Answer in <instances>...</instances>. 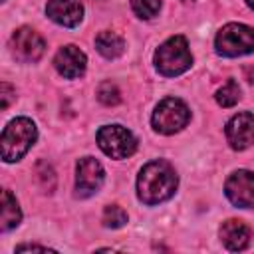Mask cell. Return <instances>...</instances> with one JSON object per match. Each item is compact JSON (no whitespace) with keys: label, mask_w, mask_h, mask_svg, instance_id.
<instances>
[{"label":"cell","mask_w":254,"mask_h":254,"mask_svg":"<svg viewBox=\"0 0 254 254\" xmlns=\"http://www.w3.org/2000/svg\"><path fill=\"white\" fill-rule=\"evenodd\" d=\"M192 65V54L185 36H173L155 52V67L165 77H177Z\"/></svg>","instance_id":"3957f363"},{"label":"cell","mask_w":254,"mask_h":254,"mask_svg":"<svg viewBox=\"0 0 254 254\" xmlns=\"http://www.w3.org/2000/svg\"><path fill=\"white\" fill-rule=\"evenodd\" d=\"M10 50H12V56L18 62H22V64H34V62H38L44 56L46 42H44V38L36 30L28 28V26H22V28H18L12 34V38H10Z\"/></svg>","instance_id":"52a82bcc"},{"label":"cell","mask_w":254,"mask_h":254,"mask_svg":"<svg viewBox=\"0 0 254 254\" xmlns=\"http://www.w3.org/2000/svg\"><path fill=\"white\" fill-rule=\"evenodd\" d=\"M97 99H99L103 105L111 107V105H117V103L121 101V93H119V89H117L115 83L103 81V83L97 87Z\"/></svg>","instance_id":"d6986e66"},{"label":"cell","mask_w":254,"mask_h":254,"mask_svg":"<svg viewBox=\"0 0 254 254\" xmlns=\"http://www.w3.org/2000/svg\"><path fill=\"white\" fill-rule=\"evenodd\" d=\"M218 234H220L222 244H224L228 250H232V252L244 250V248L250 244V238H252L250 228H248L242 220H236V218H230V220L222 222Z\"/></svg>","instance_id":"4fadbf2b"},{"label":"cell","mask_w":254,"mask_h":254,"mask_svg":"<svg viewBox=\"0 0 254 254\" xmlns=\"http://www.w3.org/2000/svg\"><path fill=\"white\" fill-rule=\"evenodd\" d=\"M38 131H36V123L28 117H16L12 119L4 131H2V159L6 163H16L20 161L28 149L36 143Z\"/></svg>","instance_id":"7a4b0ae2"},{"label":"cell","mask_w":254,"mask_h":254,"mask_svg":"<svg viewBox=\"0 0 254 254\" xmlns=\"http://www.w3.org/2000/svg\"><path fill=\"white\" fill-rule=\"evenodd\" d=\"M183 2H192V0H183Z\"/></svg>","instance_id":"603a6c76"},{"label":"cell","mask_w":254,"mask_h":254,"mask_svg":"<svg viewBox=\"0 0 254 254\" xmlns=\"http://www.w3.org/2000/svg\"><path fill=\"white\" fill-rule=\"evenodd\" d=\"M22 250H42V252H46L50 248L48 246H38V244H22V246H16V252H22Z\"/></svg>","instance_id":"44dd1931"},{"label":"cell","mask_w":254,"mask_h":254,"mask_svg":"<svg viewBox=\"0 0 254 254\" xmlns=\"http://www.w3.org/2000/svg\"><path fill=\"white\" fill-rule=\"evenodd\" d=\"M95 48H97V52H99L103 58L115 60V58H119V56L125 52V42H123V38H121L119 34L105 30V32H99V34H97V38H95Z\"/></svg>","instance_id":"9a60e30c"},{"label":"cell","mask_w":254,"mask_h":254,"mask_svg":"<svg viewBox=\"0 0 254 254\" xmlns=\"http://www.w3.org/2000/svg\"><path fill=\"white\" fill-rule=\"evenodd\" d=\"M46 14L64 28H75L83 18V4L79 0H48Z\"/></svg>","instance_id":"7c38bea8"},{"label":"cell","mask_w":254,"mask_h":254,"mask_svg":"<svg viewBox=\"0 0 254 254\" xmlns=\"http://www.w3.org/2000/svg\"><path fill=\"white\" fill-rule=\"evenodd\" d=\"M224 135L228 145L234 151H244L254 143V115L250 111L236 113L228 119L224 127Z\"/></svg>","instance_id":"30bf717a"},{"label":"cell","mask_w":254,"mask_h":254,"mask_svg":"<svg viewBox=\"0 0 254 254\" xmlns=\"http://www.w3.org/2000/svg\"><path fill=\"white\" fill-rule=\"evenodd\" d=\"M131 8L141 20H151L159 14L161 0H131Z\"/></svg>","instance_id":"ac0fdd59"},{"label":"cell","mask_w":254,"mask_h":254,"mask_svg":"<svg viewBox=\"0 0 254 254\" xmlns=\"http://www.w3.org/2000/svg\"><path fill=\"white\" fill-rule=\"evenodd\" d=\"M0 97H2V109H8L10 107V103L16 99V91L12 89V85L10 83H2L0 85Z\"/></svg>","instance_id":"ffe728a7"},{"label":"cell","mask_w":254,"mask_h":254,"mask_svg":"<svg viewBox=\"0 0 254 254\" xmlns=\"http://www.w3.org/2000/svg\"><path fill=\"white\" fill-rule=\"evenodd\" d=\"M179 185L177 171L171 167V163L157 159L147 163L137 177V196L141 202L153 206L159 202L169 200Z\"/></svg>","instance_id":"6da1fadb"},{"label":"cell","mask_w":254,"mask_h":254,"mask_svg":"<svg viewBox=\"0 0 254 254\" xmlns=\"http://www.w3.org/2000/svg\"><path fill=\"white\" fill-rule=\"evenodd\" d=\"M87 65V58L85 54L77 48V46H64L58 50V54L54 56V67L58 69L60 75L67 77V79H75L79 75H83Z\"/></svg>","instance_id":"8fae6325"},{"label":"cell","mask_w":254,"mask_h":254,"mask_svg":"<svg viewBox=\"0 0 254 254\" xmlns=\"http://www.w3.org/2000/svg\"><path fill=\"white\" fill-rule=\"evenodd\" d=\"M105 171L101 163L93 157H83L75 165V190L79 196H89L103 185Z\"/></svg>","instance_id":"9c48e42d"},{"label":"cell","mask_w":254,"mask_h":254,"mask_svg":"<svg viewBox=\"0 0 254 254\" xmlns=\"http://www.w3.org/2000/svg\"><path fill=\"white\" fill-rule=\"evenodd\" d=\"M189 121H190V111L185 105V101H181L177 97H167V99L159 101V105L155 107L153 117H151L153 129L163 135H173V133L181 131L183 127H187Z\"/></svg>","instance_id":"5b68a950"},{"label":"cell","mask_w":254,"mask_h":254,"mask_svg":"<svg viewBox=\"0 0 254 254\" xmlns=\"http://www.w3.org/2000/svg\"><path fill=\"white\" fill-rule=\"evenodd\" d=\"M224 192L234 206L254 208V173L246 169L234 171L224 183Z\"/></svg>","instance_id":"ba28073f"},{"label":"cell","mask_w":254,"mask_h":254,"mask_svg":"<svg viewBox=\"0 0 254 254\" xmlns=\"http://www.w3.org/2000/svg\"><path fill=\"white\" fill-rule=\"evenodd\" d=\"M101 222H103V226H107V228H121V226L127 224V212H125L119 204H109V206H105V210H103Z\"/></svg>","instance_id":"e0dca14e"},{"label":"cell","mask_w":254,"mask_h":254,"mask_svg":"<svg viewBox=\"0 0 254 254\" xmlns=\"http://www.w3.org/2000/svg\"><path fill=\"white\" fill-rule=\"evenodd\" d=\"M214 99L220 107H232L240 101V87L234 79H228L220 89H216L214 93Z\"/></svg>","instance_id":"2e32d148"},{"label":"cell","mask_w":254,"mask_h":254,"mask_svg":"<svg viewBox=\"0 0 254 254\" xmlns=\"http://www.w3.org/2000/svg\"><path fill=\"white\" fill-rule=\"evenodd\" d=\"M214 48L220 56L238 58L254 52V28L246 24H226L214 38Z\"/></svg>","instance_id":"277c9868"},{"label":"cell","mask_w":254,"mask_h":254,"mask_svg":"<svg viewBox=\"0 0 254 254\" xmlns=\"http://www.w3.org/2000/svg\"><path fill=\"white\" fill-rule=\"evenodd\" d=\"M246 4H248V6L252 8V10H254V0H246Z\"/></svg>","instance_id":"7402d4cb"},{"label":"cell","mask_w":254,"mask_h":254,"mask_svg":"<svg viewBox=\"0 0 254 254\" xmlns=\"http://www.w3.org/2000/svg\"><path fill=\"white\" fill-rule=\"evenodd\" d=\"M95 139L99 149L111 159H127L137 149V139L123 125H103Z\"/></svg>","instance_id":"8992f818"},{"label":"cell","mask_w":254,"mask_h":254,"mask_svg":"<svg viewBox=\"0 0 254 254\" xmlns=\"http://www.w3.org/2000/svg\"><path fill=\"white\" fill-rule=\"evenodd\" d=\"M22 220V210H20V204L16 200V196L4 189L2 190V208H0V230L2 232H8L12 228H16Z\"/></svg>","instance_id":"5bb4252c"}]
</instances>
